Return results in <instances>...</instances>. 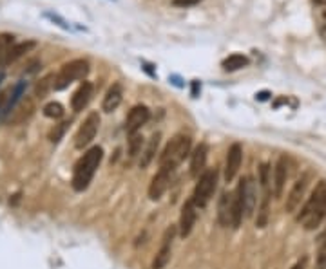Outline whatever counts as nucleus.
Masks as SVG:
<instances>
[{
	"instance_id": "f257e3e1",
	"label": "nucleus",
	"mask_w": 326,
	"mask_h": 269,
	"mask_svg": "<svg viewBox=\"0 0 326 269\" xmlns=\"http://www.w3.org/2000/svg\"><path fill=\"white\" fill-rule=\"evenodd\" d=\"M326 217V181H319L315 190L312 192L310 199H308L301 212L297 213L295 221L304 224L306 232L315 230Z\"/></svg>"
},
{
	"instance_id": "f03ea898",
	"label": "nucleus",
	"mask_w": 326,
	"mask_h": 269,
	"mask_svg": "<svg viewBox=\"0 0 326 269\" xmlns=\"http://www.w3.org/2000/svg\"><path fill=\"white\" fill-rule=\"evenodd\" d=\"M104 157V150L102 147H93L85 152L80 159L76 161L75 170H73V188L76 192H84L89 188L91 181L95 177L96 170H98L100 163Z\"/></svg>"
},
{
	"instance_id": "7ed1b4c3",
	"label": "nucleus",
	"mask_w": 326,
	"mask_h": 269,
	"mask_svg": "<svg viewBox=\"0 0 326 269\" xmlns=\"http://www.w3.org/2000/svg\"><path fill=\"white\" fill-rule=\"evenodd\" d=\"M190 148H192V139L190 136L178 134L167 143V147L160 154V168H170L174 170L176 166L181 165L187 157L190 156Z\"/></svg>"
},
{
	"instance_id": "20e7f679",
	"label": "nucleus",
	"mask_w": 326,
	"mask_h": 269,
	"mask_svg": "<svg viewBox=\"0 0 326 269\" xmlns=\"http://www.w3.org/2000/svg\"><path fill=\"white\" fill-rule=\"evenodd\" d=\"M89 74V61L84 58H76V60L67 61L66 65L62 67L58 74H55V90H64L67 87L75 83L78 80H84L85 76Z\"/></svg>"
},
{
	"instance_id": "39448f33",
	"label": "nucleus",
	"mask_w": 326,
	"mask_h": 269,
	"mask_svg": "<svg viewBox=\"0 0 326 269\" xmlns=\"http://www.w3.org/2000/svg\"><path fill=\"white\" fill-rule=\"evenodd\" d=\"M216 184H217L216 168H207L203 174L199 175L192 194V201L198 208H205L210 203V199H212L214 192H216Z\"/></svg>"
},
{
	"instance_id": "423d86ee",
	"label": "nucleus",
	"mask_w": 326,
	"mask_h": 269,
	"mask_svg": "<svg viewBox=\"0 0 326 269\" xmlns=\"http://www.w3.org/2000/svg\"><path fill=\"white\" fill-rule=\"evenodd\" d=\"M234 194H236V197L241 201L245 217L250 219L255 212V206H257V188H255L254 177H250V175L241 177V181L237 183V188Z\"/></svg>"
},
{
	"instance_id": "0eeeda50",
	"label": "nucleus",
	"mask_w": 326,
	"mask_h": 269,
	"mask_svg": "<svg viewBox=\"0 0 326 269\" xmlns=\"http://www.w3.org/2000/svg\"><path fill=\"white\" fill-rule=\"evenodd\" d=\"M100 127V116L98 112H91L87 118L84 119V123L80 125L78 132L75 136V147L78 150H84L85 147H89L93 139L96 137V132H98Z\"/></svg>"
},
{
	"instance_id": "6e6552de",
	"label": "nucleus",
	"mask_w": 326,
	"mask_h": 269,
	"mask_svg": "<svg viewBox=\"0 0 326 269\" xmlns=\"http://www.w3.org/2000/svg\"><path fill=\"white\" fill-rule=\"evenodd\" d=\"M310 177H312V174L306 172V174H302L301 177L293 183L288 197H286V203H284V210L288 213H293L299 206H301V201H302V197H304V194H306L308 184H310Z\"/></svg>"
},
{
	"instance_id": "1a4fd4ad",
	"label": "nucleus",
	"mask_w": 326,
	"mask_h": 269,
	"mask_svg": "<svg viewBox=\"0 0 326 269\" xmlns=\"http://www.w3.org/2000/svg\"><path fill=\"white\" fill-rule=\"evenodd\" d=\"M241 161H243V147L239 143H234L228 148L227 159H225V181L227 183L236 179L237 172L241 168Z\"/></svg>"
},
{
	"instance_id": "9d476101",
	"label": "nucleus",
	"mask_w": 326,
	"mask_h": 269,
	"mask_svg": "<svg viewBox=\"0 0 326 269\" xmlns=\"http://www.w3.org/2000/svg\"><path fill=\"white\" fill-rule=\"evenodd\" d=\"M151 118V112L147 109L145 105H136L133 109L129 110L127 114V119H125V132L129 136H133V134H138V130L145 125Z\"/></svg>"
},
{
	"instance_id": "9b49d317",
	"label": "nucleus",
	"mask_w": 326,
	"mask_h": 269,
	"mask_svg": "<svg viewBox=\"0 0 326 269\" xmlns=\"http://www.w3.org/2000/svg\"><path fill=\"white\" fill-rule=\"evenodd\" d=\"M196 217H198V206L194 204L192 199L185 201V204L181 206V215H180V235L189 237L194 230V224H196Z\"/></svg>"
},
{
	"instance_id": "f8f14e48",
	"label": "nucleus",
	"mask_w": 326,
	"mask_h": 269,
	"mask_svg": "<svg viewBox=\"0 0 326 269\" xmlns=\"http://www.w3.org/2000/svg\"><path fill=\"white\" fill-rule=\"evenodd\" d=\"M174 170H170V168H160L158 174L152 177L151 184H149V199L151 201H158V199L163 197V194L167 192L169 188V183H170V174Z\"/></svg>"
},
{
	"instance_id": "ddd939ff",
	"label": "nucleus",
	"mask_w": 326,
	"mask_h": 269,
	"mask_svg": "<svg viewBox=\"0 0 326 269\" xmlns=\"http://www.w3.org/2000/svg\"><path fill=\"white\" fill-rule=\"evenodd\" d=\"M176 235V226H170L163 233V241H161V248L156 253V259L152 260V269H163L167 262L170 260V250H172V239Z\"/></svg>"
},
{
	"instance_id": "4468645a",
	"label": "nucleus",
	"mask_w": 326,
	"mask_h": 269,
	"mask_svg": "<svg viewBox=\"0 0 326 269\" xmlns=\"http://www.w3.org/2000/svg\"><path fill=\"white\" fill-rule=\"evenodd\" d=\"M217 222L221 226H232L234 222V194L223 192L217 203Z\"/></svg>"
},
{
	"instance_id": "2eb2a0df",
	"label": "nucleus",
	"mask_w": 326,
	"mask_h": 269,
	"mask_svg": "<svg viewBox=\"0 0 326 269\" xmlns=\"http://www.w3.org/2000/svg\"><path fill=\"white\" fill-rule=\"evenodd\" d=\"M207 157H208V147L205 143L198 145L190 154V175L194 179H198L199 175L207 170Z\"/></svg>"
},
{
	"instance_id": "dca6fc26",
	"label": "nucleus",
	"mask_w": 326,
	"mask_h": 269,
	"mask_svg": "<svg viewBox=\"0 0 326 269\" xmlns=\"http://www.w3.org/2000/svg\"><path fill=\"white\" fill-rule=\"evenodd\" d=\"M91 96H93V83H91V81H84V83L75 90V94H73L71 109L75 110V112H82V110L87 107V103L91 101Z\"/></svg>"
},
{
	"instance_id": "f3484780",
	"label": "nucleus",
	"mask_w": 326,
	"mask_h": 269,
	"mask_svg": "<svg viewBox=\"0 0 326 269\" xmlns=\"http://www.w3.org/2000/svg\"><path fill=\"white\" fill-rule=\"evenodd\" d=\"M288 179V161L286 157H279L274 168V195L281 197L284 190V184Z\"/></svg>"
},
{
	"instance_id": "a211bd4d",
	"label": "nucleus",
	"mask_w": 326,
	"mask_h": 269,
	"mask_svg": "<svg viewBox=\"0 0 326 269\" xmlns=\"http://www.w3.org/2000/svg\"><path fill=\"white\" fill-rule=\"evenodd\" d=\"M123 99V89L120 83H114L113 87H109V90L105 92L104 96V101H102V110L104 112H114V110L118 109L120 103H122Z\"/></svg>"
},
{
	"instance_id": "6ab92c4d",
	"label": "nucleus",
	"mask_w": 326,
	"mask_h": 269,
	"mask_svg": "<svg viewBox=\"0 0 326 269\" xmlns=\"http://www.w3.org/2000/svg\"><path fill=\"white\" fill-rule=\"evenodd\" d=\"M26 87H28V83H26V81H19V83L13 87V90L10 92L11 96H10V98H6V105L2 107V116H11V112L15 110L17 103H19L20 99H22V96H24Z\"/></svg>"
},
{
	"instance_id": "aec40b11",
	"label": "nucleus",
	"mask_w": 326,
	"mask_h": 269,
	"mask_svg": "<svg viewBox=\"0 0 326 269\" xmlns=\"http://www.w3.org/2000/svg\"><path fill=\"white\" fill-rule=\"evenodd\" d=\"M158 147H160V134H154V136L149 139L145 150L142 152V157H140V166H142V168H147V166L152 163V159L156 157Z\"/></svg>"
},
{
	"instance_id": "412c9836",
	"label": "nucleus",
	"mask_w": 326,
	"mask_h": 269,
	"mask_svg": "<svg viewBox=\"0 0 326 269\" xmlns=\"http://www.w3.org/2000/svg\"><path fill=\"white\" fill-rule=\"evenodd\" d=\"M37 47V42L33 40H28V42H20V43H15L13 47H11L10 54H8V60H6V65H10L13 61H17L20 56H24L26 52H29L31 49Z\"/></svg>"
},
{
	"instance_id": "4be33fe9",
	"label": "nucleus",
	"mask_w": 326,
	"mask_h": 269,
	"mask_svg": "<svg viewBox=\"0 0 326 269\" xmlns=\"http://www.w3.org/2000/svg\"><path fill=\"white\" fill-rule=\"evenodd\" d=\"M246 65H248V58H246L245 54H237V52L236 54H230L228 58H225L221 63V67L227 72H236Z\"/></svg>"
},
{
	"instance_id": "5701e85b",
	"label": "nucleus",
	"mask_w": 326,
	"mask_h": 269,
	"mask_svg": "<svg viewBox=\"0 0 326 269\" xmlns=\"http://www.w3.org/2000/svg\"><path fill=\"white\" fill-rule=\"evenodd\" d=\"M13 34H0V67L6 65V60H8V54H10L11 47L15 45Z\"/></svg>"
},
{
	"instance_id": "b1692460",
	"label": "nucleus",
	"mask_w": 326,
	"mask_h": 269,
	"mask_svg": "<svg viewBox=\"0 0 326 269\" xmlns=\"http://www.w3.org/2000/svg\"><path fill=\"white\" fill-rule=\"evenodd\" d=\"M53 85H55V74H49V76H46L44 80H40L37 83V89H35V96L37 98H46L48 96V92L53 89Z\"/></svg>"
},
{
	"instance_id": "393cba45",
	"label": "nucleus",
	"mask_w": 326,
	"mask_h": 269,
	"mask_svg": "<svg viewBox=\"0 0 326 269\" xmlns=\"http://www.w3.org/2000/svg\"><path fill=\"white\" fill-rule=\"evenodd\" d=\"M42 112H44V116L49 119H60L66 110H64V107H62L58 101H51V103H48L46 107H44Z\"/></svg>"
},
{
	"instance_id": "a878e982",
	"label": "nucleus",
	"mask_w": 326,
	"mask_h": 269,
	"mask_svg": "<svg viewBox=\"0 0 326 269\" xmlns=\"http://www.w3.org/2000/svg\"><path fill=\"white\" fill-rule=\"evenodd\" d=\"M142 145H143V137L140 134H133L131 139H129V156L136 157L142 152Z\"/></svg>"
},
{
	"instance_id": "bb28decb",
	"label": "nucleus",
	"mask_w": 326,
	"mask_h": 269,
	"mask_svg": "<svg viewBox=\"0 0 326 269\" xmlns=\"http://www.w3.org/2000/svg\"><path fill=\"white\" fill-rule=\"evenodd\" d=\"M69 123H60V125H57V127L53 128L51 132H49V139H51L53 143H58L62 139V136H64V132H66V128Z\"/></svg>"
},
{
	"instance_id": "cd10ccee",
	"label": "nucleus",
	"mask_w": 326,
	"mask_h": 269,
	"mask_svg": "<svg viewBox=\"0 0 326 269\" xmlns=\"http://www.w3.org/2000/svg\"><path fill=\"white\" fill-rule=\"evenodd\" d=\"M44 16L51 20L53 24H57V25H60L62 29H66V31H69V29H71V24H67V22L62 18L60 14H57V13H44Z\"/></svg>"
},
{
	"instance_id": "c85d7f7f",
	"label": "nucleus",
	"mask_w": 326,
	"mask_h": 269,
	"mask_svg": "<svg viewBox=\"0 0 326 269\" xmlns=\"http://www.w3.org/2000/svg\"><path fill=\"white\" fill-rule=\"evenodd\" d=\"M317 268L324 269L326 268V233L322 237L321 248H319V253H317Z\"/></svg>"
},
{
	"instance_id": "c756f323",
	"label": "nucleus",
	"mask_w": 326,
	"mask_h": 269,
	"mask_svg": "<svg viewBox=\"0 0 326 269\" xmlns=\"http://www.w3.org/2000/svg\"><path fill=\"white\" fill-rule=\"evenodd\" d=\"M201 0H174V5H178V7H189V5H196Z\"/></svg>"
},
{
	"instance_id": "7c9ffc66",
	"label": "nucleus",
	"mask_w": 326,
	"mask_h": 269,
	"mask_svg": "<svg viewBox=\"0 0 326 269\" xmlns=\"http://www.w3.org/2000/svg\"><path fill=\"white\" fill-rule=\"evenodd\" d=\"M306 257H302L301 260H297V262H295V264H293V268L292 269H306Z\"/></svg>"
},
{
	"instance_id": "2f4dec72",
	"label": "nucleus",
	"mask_w": 326,
	"mask_h": 269,
	"mask_svg": "<svg viewBox=\"0 0 326 269\" xmlns=\"http://www.w3.org/2000/svg\"><path fill=\"white\" fill-rule=\"evenodd\" d=\"M270 92L268 90H261V92H257V94H255V99H259V101H265V99H268L270 98Z\"/></svg>"
},
{
	"instance_id": "473e14b6",
	"label": "nucleus",
	"mask_w": 326,
	"mask_h": 269,
	"mask_svg": "<svg viewBox=\"0 0 326 269\" xmlns=\"http://www.w3.org/2000/svg\"><path fill=\"white\" fill-rule=\"evenodd\" d=\"M199 90H201V85H199V81H198V80H194V81H192V96H194V98H198Z\"/></svg>"
},
{
	"instance_id": "72a5a7b5",
	"label": "nucleus",
	"mask_w": 326,
	"mask_h": 269,
	"mask_svg": "<svg viewBox=\"0 0 326 269\" xmlns=\"http://www.w3.org/2000/svg\"><path fill=\"white\" fill-rule=\"evenodd\" d=\"M319 33H321V38L326 42V24L321 25V29H319Z\"/></svg>"
},
{
	"instance_id": "f704fd0d",
	"label": "nucleus",
	"mask_w": 326,
	"mask_h": 269,
	"mask_svg": "<svg viewBox=\"0 0 326 269\" xmlns=\"http://www.w3.org/2000/svg\"><path fill=\"white\" fill-rule=\"evenodd\" d=\"M283 103H286V98H281V99H277L274 103V107H279V105H283Z\"/></svg>"
},
{
	"instance_id": "c9c22d12",
	"label": "nucleus",
	"mask_w": 326,
	"mask_h": 269,
	"mask_svg": "<svg viewBox=\"0 0 326 269\" xmlns=\"http://www.w3.org/2000/svg\"><path fill=\"white\" fill-rule=\"evenodd\" d=\"M315 4H326V0H313Z\"/></svg>"
},
{
	"instance_id": "e433bc0d",
	"label": "nucleus",
	"mask_w": 326,
	"mask_h": 269,
	"mask_svg": "<svg viewBox=\"0 0 326 269\" xmlns=\"http://www.w3.org/2000/svg\"><path fill=\"white\" fill-rule=\"evenodd\" d=\"M324 18H326V11H324Z\"/></svg>"
}]
</instances>
